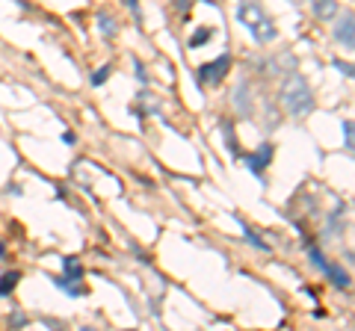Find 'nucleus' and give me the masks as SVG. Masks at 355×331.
I'll list each match as a JSON object with an SVG mask.
<instances>
[{
  "label": "nucleus",
  "instance_id": "nucleus-1",
  "mask_svg": "<svg viewBox=\"0 0 355 331\" xmlns=\"http://www.w3.org/2000/svg\"><path fill=\"white\" fill-rule=\"evenodd\" d=\"M237 21L249 30L258 45H272L275 36H279L272 18L263 12V6L258 3V0H240V3H237Z\"/></svg>",
  "mask_w": 355,
  "mask_h": 331
},
{
  "label": "nucleus",
  "instance_id": "nucleus-2",
  "mask_svg": "<svg viewBox=\"0 0 355 331\" xmlns=\"http://www.w3.org/2000/svg\"><path fill=\"white\" fill-rule=\"evenodd\" d=\"M281 104L293 118H305L314 109V92L302 74H288L281 86Z\"/></svg>",
  "mask_w": 355,
  "mask_h": 331
},
{
  "label": "nucleus",
  "instance_id": "nucleus-3",
  "mask_svg": "<svg viewBox=\"0 0 355 331\" xmlns=\"http://www.w3.org/2000/svg\"><path fill=\"white\" fill-rule=\"evenodd\" d=\"M228 68H231V54H219L213 63H202L199 68H195V80H199L202 86H216V83L225 80Z\"/></svg>",
  "mask_w": 355,
  "mask_h": 331
},
{
  "label": "nucleus",
  "instance_id": "nucleus-4",
  "mask_svg": "<svg viewBox=\"0 0 355 331\" xmlns=\"http://www.w3.org/2000/svg\"><path fill=\"white\" fill-rule=\"evenodd\" d=\"M272 157H275V148H272V142H261L255 151H249L243 157V166L249 169V172L255 175V178H263V172L270 169V163H272Z\"/></svg>",
  "mask_w": 355,
  "mask_h": 331
},
{
  "label": "nucleus",
  "instance_id": "nucleus-5",
  "mask_svg": "<svg viewBox=\"0 0 355 331\" xmlns=\"http://www.w3.org/2000/svg\"><path fill=\"white\" fill-rule=\"evenodd\" d=\"M334 42L343 45L347 51H352V47H355V24H352V12H347L343 18H338V21H334Z\"/></svg>",
  "mask_w": 355,
  "mask_h": 331
},
{
  "label": "nucleus",
  "instance_id": "nucleus-6",
  "mask_svg": "<svg viewBox=\"0 0 355 331\" xmlns=\"http://www.w3.org/2000/svg\"><path fill=\"white\" fill-rule=\"evenodd\" d=\"M54 287H56V290H63V293H65V296H72V299L86 296V284H83V278L56 275V278H54Z\"/></svg>",
  "mask_w": 355,
  "mask_h": 331
},
{
  "label": "nucleus",
  "instance_id": "nucleus-7",
  "mask_svg": "<svg viewBox=\"0 0 355 331\" xmlns=\"http://www.w3.org/2000/svg\"><path fill=\"white\" fill-rule=\"evenodd\" d=\"M320 273L329 278L338 290H347V287H349V273H347V269H343L341 264H329V260H325V266L320 269Z\"/></svg>",
  "mask_w": 355,
  "mask_h": 331
},
{
  "label": "nucleus",
  "instance_id": "nucleus-8",
  "mask_svg": "<svg viewBox=\"0 0 355 331\" xmlns=\"http://www.w3.org/2000/svg\"><path fill=\"white\" fill-rule=\"evenodd\" d=\"M311 12L317 21H334L338 18V0H311Z\"/></svg>",
  "mask_w": 355,
  "mask_h": 331
},
{
  "label": "nucleus",
  "instance_id": "nucleus-9",
  "mask_svg": "<svg viewBox=\"0 0 355 331\" xmlns=\"http://www.w3.org/2000/svg\"><path fill=\"white\" fill-rule=\"evenodd\" d=\"M219 127H222V139H225V148L231 151V157H240V142H237V134H234V122L231 118H222Z\"/></svg>",
  "mask_w": 355,
  "mask_h": 331
},
{
  "label": "nucleus",
  "instance_id": "nucleus-10",
  "mask_svg": "<svg viewBox=\"0 0 355 331\" xmlns=\"http://www.w3.org/2000/svg\"><path fill=\"white\" fill-rule=\"evenodd\" d=\"M18 281H21V273H18V269H12V273H3V275H0V299L12 296V290L18 287Z\"/></svg>",
  "mask_w": 355,
  "mask_h": 331
},
{
  "label": "nucleus",
  "instance_id": "nucleus-11",
  "mask_svg": "<svg viewBox=\"0 0 355 331\" xmlns=\"http://www.w3.org/2000/svg\"><path fill=\"white\" fill-rule=\"evenodd\" d=\"M249 92H246V83H240L237 86V92H234V104H237V109H240L243 116H252V98H246Z\"/></svg>",
  "mask_w": 355,
  "mask_h": 331
},
{
  "label": "nucleus",
  "instance_id": "nucleus-12",
  "mask_svg": "<svg viewBox=\"0 0 355 331\" xmlns=\"http://www.w3.org/2000/svg\"><path fill=\"white\" fill-rule=\"evenodd\" d=\"M63 275H68V278H83V264L77 257H63Z\"/></svg>",
  "mask_w": 355,
  "mask_h": 331
},
{
  "label": "nucleus",
  "instance_id": "nucleus-13",
  "mask_svg": "<svg viewBox=\"0 0 355 331\" xmlns=\"http://www.w3.org/2000/svg\"><path fill=\"white\" fill-rule=\"evenodd\" d=\"M98 30H101L104 36H116L118 33V24H116V18L113 15H107V12H98Z\"/></svg>",
  "mask_w": 355,
  "mask_h": 331
},
{
  "label": "nucleus",
  "instance_id": "nucleus-14",
  "mask_svg": "<svg viewBox=\"0 0 355 331\" xmlns=\"http://www.w3.org/2000/svg\"><path fill=\"white\" fill-rule=\"evenodd\" d=\"M211 39H213V30L202 27V30H195V33L190 36V47H193V51H199V47H204L207 42H211Z\"/></svg>",
  "mask_w": 355,
  "mask_h": 331
},
{
  "label": "nucleus",
  "instance_id": "nucleus-15",
  "mask_svg": "<svg viewBox=\"0 0 355 331\" xmlns=\"http://www.w3.org/2000/svg\"><path fill=\"white\" fill-rule=\"evenodd\" d=\"M140 101H142V107H136V116H140V118H148V116H154L157 109H160V107H157V101H151V95H148V92H140Z\"/></svg>",
  "mask_w": 355,
  "mask_h": 331
},
{
  "label": "nucleus",
  "instance_id": "nucleus-16",
  "mask_svg": "<svg viewBox=\"0 0 355 331\" xmlns=\"http://www.w3.org/2000/svg\"><path fill=\"white\" fill-rule=\"evenodd\" d=\"M240 225H243V237H246V243L255 246V248H261V252H270V243H263V239H261L258 234H255V231H252L249 225H246V222H240Z\"/></svg>",
  "mask_w": 355,
  "mask_h": 331
},
{
  "label": "nucleus",
  "instance_id": "nucleus-17",
  "mask_svg": "<svg viewBox=\"0 0 355 331\" xmlns=\"http://www.w3.org/2000/svg\"><path fill=\"white\" fill-rule=\"evenodd\" d=\"M110 74H113V65H101V68H95V72H92L89 83H92V86H104L107 80H110Z\"/></svg>",
  "mask_w": 355,
  "mask_h": 331
},
{
  "label": "nucleus",
  "instance_id": "nucleus-18",
  "mask_svg": "<svg viewBox=\"0 0 355 331\" xmlns=\"http://www.w3.org/2000/svg\"><path fill=\"white\" fill-rule=\"evenodd\" d=\"M341 216H343V207H338L329 219V231H325V237H338V228H341Z\"/></svg>",
  "mask_w": 355,
  "mask_h": 331
},
{
  "label": "nucleus",
  "instance_id": "nucleus-19",
  "mask_svg": "<svg viewBox=\"0 0 355 331\" xmlns=\"http://www.w3.org/2000/svg\"><path fill=\"white\" fill-rule=\"evenodd\" d=\"M308 255H311V264L317 266V269H323V266H325V255H323V248L308 246Z\"/></svg>",
  "mask_w": 355,
  "mask_h": 331
},
{
  "label": "nucleus",
  "instance_id": "nucleus-20",
  "mask_svg": "<svg viewBox=\"0 0 355 331\" xmlns=\"http://www.w3.org/2000/svg\"><path fill=\"white\" fill-rule=\"evenodd\" d=\"M343 142H347V151L352 154V122L343 118Z\"/></svg>",
  "mask_w": 355,
  "mask_h": 331
},
{
  "label": "nucleus",
  "instance_id": "nucleus-21",
  "mask_svg": "<svg viewBox=\"0 0 355 331\" xmlns=\"http://www.w3.org/2000/svg\"><path fill=\"white\" fill-rule=\"evenodd\" d=\"M122 3H125L127 9H131V12H133V18H136V21H142V9H140V0H122Z\"/></svg>",
  "mask_w": 355,
  "mask_h": 331
},
{
  "label": "nucleus",
  "instance_id": "nucleus-22",
  "mask_svg": "<svg viewBox=\"0 0 355 331\" xmlns=\"http://www.w3.org/2000/svg\"><path fill=\"white\" fill-rule=\"evenodd\" d=\"M9 323H12L15 328H24V325H27V317L21 314V310H15V314H12V317H9Z\"/></svg>",
  "mask_w": 355,
  "mask_h": 331
},
{
  "label": "nucleus",
  "instance_id": "nucleus-23",
  "mask_svg": "<svg viewBox=\"0 0 355 331\" xmlns=\"http://www.w3.org/2000/svg\"><path fill=\"white\" fill-rule=\"evenodd\" d=\"M133 65H136V80H140V83H148V72L142 68L140 59H133Z\"/></svg>",
  "mask_w": 355,
  "mask_h": 331
},
{
  "label": "nucleus",
  "instance_id": "nucleus-24",
  "mask_svg": "<svg viewBox=\"0 0 355 331\" xmlns=\"http://www.w3.org/2000/svg\"><path fill=\"white\" fill-rule=\"evenodd\" d=\"M334 68H338L341 74H347V77H352V65L349 63H341V59H334Z\"/></svg>",
  "mask_w": 355,
  "mask_h": 331
},
{
  "label": "nucleus",
  "instance_id": "nucleus-25",
  "mask_svg": "<svg viewBox=\"0 0 355 331\" xmlns=\"http://www.w3.org/2000/svg\"><path fill=\"white\" fill-rule=\"evenodd\" d=\"M172 3H175V9H178V12H181V15H186V9H190V3H193V0H172Z\"/></svg>",
  "mask_w": 355,
  "mask_h": 331
},
{
  "label": "nucleus",
  "instance_id": "nucleus-26",
  "mask_svg": "<svg viewBox=\"0 0 355 331\" xmlns=\"http://www.w3.org/2000/svg\"><path fill=\"white\" fill-rule=\"evenodd\" d=\"M63 142H65V145H74V142H77L74 130H65V134H63Z\"/></svg>",
  "mask_w": 355,
  "mask_h": 331
},
{
  "label": "nucleus",
  "instance_id": "nucleus-27",
  "mask_svg": "<svg viewBox=\"0 0 355 331\" xmlns=\"http://www.w3.org/2000/svg\"><path fill=\"white\" fill-rule=\"evenodd\" d=\"M3 257H6V243L0 239V260H3Z\"/></svg>",
  "mask_w": 355,
  "mask_h": 331
}]
</instances>
